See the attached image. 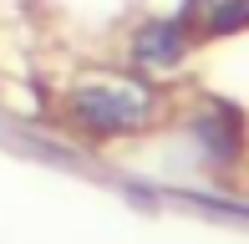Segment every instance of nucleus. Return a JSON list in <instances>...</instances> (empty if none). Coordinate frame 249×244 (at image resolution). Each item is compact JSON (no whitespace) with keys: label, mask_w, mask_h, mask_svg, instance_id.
<instances>
[{"label":"nucleus","mask_w":249,"mask_h":244,"mask_svg":"<svg viewBox=\"0 0 249 244\" xmlns=\"http://www.w3.org/2000/svg\"><path fill=\"white\" fill-rule=\"evenodd\" d=\"M188 51H194V41L178 20H148L132 36V61L138 66H178Z\"/></svg>","instance_id":"nucleus-3"},{"label":"nucleus","mask_w":249,"mask_h":244,"mask_svg":"<svg viewBox=\"0 0 249 244\" xmlns=\"http://www.w3.org/2000/svg\"><path fill=\"white\" fill-rule=\"evenodd\" d=\"M163 112V97L132 76H92L66 92V127L82 138H127L153 127Z\"/></svg>","instance_id":"nucleus-1"},{"label":"nucleus","mask_w":249,"mask_h":244,"mask_svg":"<svg viewBox=\"0 0 249 244\" xmlns=\"http://www.w3.org/2000/svg\"><path fill=\"white\" fill-rule=\"evenodd\" d=\"M178 26L188 31V41H219L249 26V0H183Z\"/></svg>","instance_id":"nucleus-2"}]
</instances>
